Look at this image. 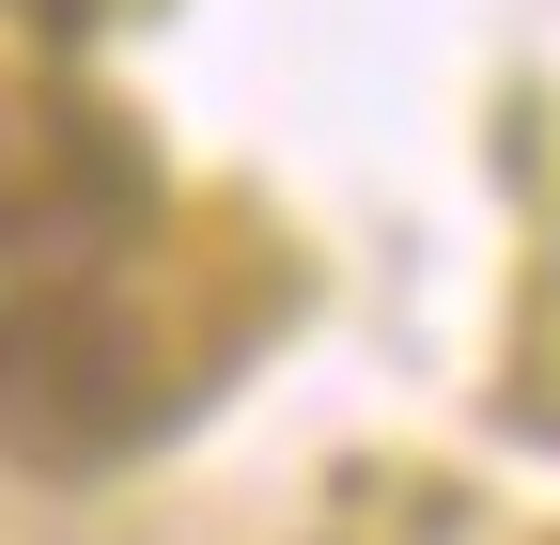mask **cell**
Segmentation results:
<instances>
[{
	"label": "cell",
	"instance_id": "6da1fadb",
	"mask_svg": "<svg viewBox=\"0 0 560 545\" xmlns=\"http://www.w3.org/2000/svg\"><path fill=\"white\" fill-rule=\"evenodd\" d=\"M156 421H172V344L109 281H16L0 297V467L79 484V467H125Z\"/></svg>",
	"mask_w": 560,
	"mask_h": 545
},
{
	"label": "cell",
	"instance_id": "7a4b0ae2",
	"mask_svg": "<svg viewBox=\"0 0 560 545\" xmlns=\"http://www.w3.org/2000/svg\"><path fill=\"white\" fill-rule=\"evenodd\" d=\"M156 234V141L62 62L0 79V281H109Z\"/></svg>",
	"mask_w": 560,
	"mask_h": 545
},
{
	"label": "cell",
	"instance_id": "3957f363",
	"mask_svg": "<svg viewBox=\"0 0 560 545\" xmlns=\"http://www.w3.org/2000/svg\"><path fill=\"white\" fill-rule=\"evenodd\" d=\"M16 16H32V32H47V47H79V32H94V16H109V0H16Z\"/></svg>",
	"mask_w": 560,
	"mask_h": 545
}]
</instances>
